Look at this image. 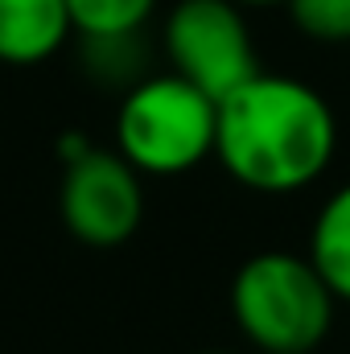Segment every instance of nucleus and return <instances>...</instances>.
Segmentation results:
<instances>
[{
  "label": "nucleus",
  "mask_w": 350,
  "mask_h": 354,
  "mask_svg": "<svg viewBox=\"0 0 350 354\" xmlns=\"http://www.w3.org/2000/svg\"><path fill=\"white\" fill-rule=\"evenodd\" d=\"M338 115L313 83L256 71L219 99L214 161L252 194H297L334 165Z\"/></svg>",
  "instance_id": "obj_1"
},
{
  "label": "nucleus",
  "mask_w": 350,
  "mask_h": 354,
  "mask_svg": "<svg viewBox=\"0 0 350 354\" xmlns=\"http://www.w3.org/2000/svg\"><path fill=\"white\" fill-rule=\"evenodd\" d=\"M334 292L297 252H256L231 280V317L260 354H309L334 330Z\"/></svg>",
  "instance_id": "obj_2"
},
{
  "label": "nucleus",
  "mask_w": 350,
  "mask_h": 354,
  "mask_svg": "<svg viewBox=\"0 0 350 354\" xmlns=\"http://www.w3.org/2000/svg\"><path fill=\"white\" fill-rule=\"evenodd\" d=\"M219 103L174 71L145 75L120 95L116 153L140 177H181L214 157Z\"/></svg>",
  "instance_id": "obj_3"
},
{
  "label": "nucleus",
  "mask_w": 350,
  "mask_h": 354,
  "mask_svg": "<svg viewBox=\"0 0 350 354\" xmlns=\"http://www.w3.org/2000/svg\"><path fill=\"white\" fill-rule=\"evenodd\" d=\"M161 50L169 71L214 103L260 71L248 8L235 0H177L161 21Z\"/></svg>",
  "instance_id": "obj_4"
},
{
  "label": "nucleus",
  "mask_w": 350,
  "mask_h": 354,
  "mask_svg": "<svg viewBox=\"0 0 350 354\" xmlns=\"http://www.w3.org/2000/svg\"><path fill=\"white\" fill-rule=\"evenodd\" d=\"M58 214L79 243L120 248L145 223V177L116 149L87 145L79 157L62 161Z\"/></svg>",
  "instance_id": "obj_5"
},
{
  "label": "nucleus",
  "mask_w": 350,
  "mask_h": 354,
  "mask_svg": "<svg viewBox=\"0 0 350 354\" xmlns=\"http://www.w3.org/2000/svg\"><path fill=\"white\" fill-rule=\"evenodd\" d=\"M75 37L66 0H0V62L42 66Z\"/></svg>",
  "instance_id": "obj_6"
},
{
  "label": "nucleus",
  "mask_w": 350,
  "mask_h": 354,
  "mask_svg": "<svg viewBox=\"0 0 350 354\" xmlns=\"http://www.w3.org/2000/svg\"><path fill=\"white\" fill-rule=\"evenodd\" d=\"M309 264L326 280L338 305H350V181H342L313 214L309 227Z\"/></svg>",
  "instance_id": "obj_7"
},
{
  "label": "nucleus",
  "mask_w": 350,
  "mask_h": 354,
  "mask_svg": "<svg viewBox=\"0 0 350 354\" xmlns=\"http://www.w3.org/2000/svg\"><path fill=\"white\" fill-rule=\"evenodd\" d=\"M79 62L95 87L124 91L136 87L149 71L145 33H116V37H79Z\"/></svg>",
  "instance_id": "obj_8"
},
{
  "label": "nucleus",
  "mask_w": 350,
  "mask_h": 354,
  "mask_svg": "<svg viewBox=\"0 0 350 354\" xmlns=\"http://www.w3.org/2000/svg\"><path fill=\"white\" fill-rule=\"evenodd\" d=\"M161 0H66L75 37H116L145 33Z\"/></svg>",
  "instance_id": "obj_9"
},
{
  "label": "nucleus",
  "mask_w": 350,
  "mask_h": 354,
  "mask_svg": "<svg viewBox=\"0 0 350 354\" xmlns=\"http://www.w3.org/2000/svg\"><path fill=\"white\" fill-rule=\"evenodd\" d=\"M288 21L317 46H350V0H284Z\"/></svg>",
  "instance_id": "obj_10"
},
{
  "label": "nucleus",
  "mask_w": 350,
  "mask_h": 354,
  "mask_svg": "<svg viewBox=\"0 0 350 354\" xmlns=\"http://www.w3.org/2000/svg\"><path fill=\"white\" fill-rule=\"evenodd\" d=\"M239 8H276V4H284V0H235Z\"/></svg>",
  "instance_id": "obj_11"
},
{
  "label": "nucleus",
  "mask_w": 350,
  "mask_h": 354,
  "mask_svg": "<svg viewBox=\"0 0 350 354\" xmlns=\"http://www.w3.org/2000/svg\"><path fill=\"white\" fill-rule=\"evenodd\" d=\"M198 354H235V351H198Z\"/></svg>",
  "instance_id": "obj_12"
},
{
  "label": "nucleus",
  "mask_w": 350,
  "mask_h": 354,
  "mask_svg": "<svg viewBox=\"0 0 350 354\" xmlns=\"http://www.w3.org/2000/svg\"><path fill=\"white\" fill-rule=\"evenodd\" d=\"M309 354H313V351H309Z\"/></svg>",
  "instance_id": "obj_13"
}]
</instances>
